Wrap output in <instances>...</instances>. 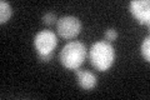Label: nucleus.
Segmentation results:
<instances>
[{
	"instance_id": "obj_6",
	"label": "nucleus",
	"mask_w": 150,
	"mask_h": 100,
	"mask_svg": "<svg viewBox=\"0 0 150 100\" xmlns=\"http://www.w3.org/2000/svg\"><path fill=\"white\" fill-rule=\"evenodd\" d=\"M76 79H78V84L80 85V88H83L84 90H90L93 88H95L98 84L96 75L90 73V71L76 69Z\"/></svg>"
},
{
	"instance_id": "obj_3",
	"label": "nucleus",
	"mask_w": 150,
	"mask_h": 100,
	"mask_svg": "<svg viewBox=\"0 0 150 100\" xmlns=\"http://www.w3.org/2000/svg\"><path fill=\"white\" fill-rule=\"evenodd\" d=\"M58 45V36L51 30H41L34 38V46L38 55L53 54Z\"/></svg>"
},
{
	"instance_id": "obj_4",
	"label": "nucleus",
	"mask_w": 150,
	"mask_h": 100,
	"mask_svg": "<svg viewBox=\"0 0 150 100\" xmlns=\"http://www.w3.org/2000/svg\"><path fill=\"white\" fill-rule=\"evenodd\" d=\"M56 31L63 39H74L81 31V21L76 16H63L56 21Z\"/></svg>"
},
{
	"instance_id": "obj_11",
	"label": "nucleus",
	"mask_w": 150,
	"mask_h": 100,
	"mask_svg": "<svg viewBox=\"0 0 150 100\" xmlns=\"http://www.w3.org/2000/svg\"><path fill=\"white\" fill-rule=\"evenodd\" d=\"M39 56V60L43 61V63H49V61L53 59V54H48V55H38Z\"/></svg>"
},
{
	"instance_id": "obj_10",
	"label": "nucleus",
	"mask_w": 150,
	"mask_h": 100,
	"mask_svg": "<svg viewBox=\"0 0 150 100\" xmlns=\"http://www.w3.org/2000/svg\"><path fill=\"white\" fill-rule=\"evenodd\" d=\"M118 38V31L114 28H109V29L105 30V39L109 41H114Z\"/></svg>"
},
{
	"instance_id": "obj_8",
	"label": "nucleus",
	"mask_w": 150,
	"mask_h": 100,
	"mask_svg": "<svg viewBox=\"0 0 150 100\" xmlns=\"http://www.w3.org/2000/svg\"><path fill=\"white\" fill-rule=\"evenodd\" d=\"M140 51H142L143 58L149 61L150 60V38L146 36L142 43V48H140Z\"/></svg>"
},
{
	"instance_id": "obj_1",
	"label": "nucleus",
	"mask_w": 150,
	"mask_h": 100,
	"mask_svg": "<svg viewBox=\"0 0 150 100\" xmlns=\"http://www.w3.org/2000/svg\"><path fill=\"white\" fill-rule=\"evenodd\" d=\"M91 65L99 71H106L115 61V50L108 41H96L89 50Z\"/></svg>"
},
{
	"instance_id": "obj_2",
	"label": "nucleus",
	"mask_w": 150,
	"mask_h": 100,
	"mask_svg": "<svg viewBox=\"0 0 150 100\" xmlns=\"http://www.w3.org/2000/svg\"><path fill=\"white\" fill-rule=\"evenodd\" d=\"M86 59V48L80 41H70L59 54V60L64 68L76 70Z\"/></svg>"
},
{
	"instance_id": "obj_7",
	"label": "nucleus",
	"mask_w": 150,
	"mask_h": 100,
	"mask_svg": "<svg viewBox=\"0 0 150 100\" xmlns=\"http://www.w3.org/2000/svg\"><path fill=\"white\" fill-rule=\"evenodd\" d=\"M11 14H13V10H11V6L9 5V3H6L5 0H1L0 1V23L1 24L6 23L10 19Z\"/></svg>"
},
{
	"instance_id": "obj_9",
	"label": "nucleus",
	"mask_w": 150,
	"mask_h": 100,
	"mask_svg": "<svg viewBox=\"0 0 150 100\" xmlns=\"http://www.w3.org/2000/svg\"><path fill=\"white\" fill-rule=\"evenodd\" d=\"M56 21H58V19H56V15L54 13H46L43 16V23L46 25H53Z\"/></svg>"
},
{
	"instance_id": "obj_5",
	"label": "nucleus",
	"mask_w": 150,
	"mask_h": 100,
	"mask_svg": "<svg viewBox=\"0 0 150 100\" xmlns=\"http://www.w3.org/2000/svg\"><path fill=\"white\" fill-rule=\"evenodd\" d=\"M129 10L142 25H149L150 23V1L149 0H133L129 4Z\"/></svg>"
}]
</instances>
